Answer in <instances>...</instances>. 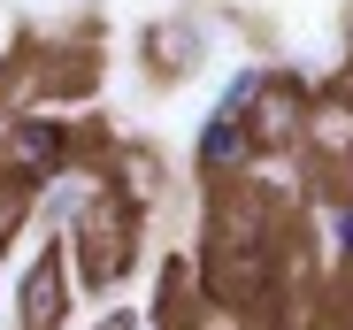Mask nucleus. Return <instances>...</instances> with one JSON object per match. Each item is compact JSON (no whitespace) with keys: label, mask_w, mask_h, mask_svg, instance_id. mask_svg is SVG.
Returning a JSON list of instances; mask_svg holds the SVG:
<instances>
[{"label":"nucleus","mask_w":353,"mask_h":330,"mask_svg":"<svg viewBox=\"0 0 353 330\" xmlns=\"http://www.w3.org/2000/svg\"><path fill=\"white\" fill-rule=\"evenodd\" d=\"M70 292H77V277H70L62 238H54V246L31 254V269L16 277V330H62L70 322Z\"/></svg>","instance_id":"f03ea898"},{"label":"nucleus","mask_w":353,"mask_h":330,"mask_svg":"<svg viewBox=\"0 0 353 330\" xmlns=\"http://www.w3.org/2000/svg\"><path fill=\"white\" fill-rule=\"evenodd\" d=\"M307 116H315V100H307V85H300V77H269L246 123H254V146H300Z\"/></svg>","instance_id":"20e7f679"},{"label":"nucleus","mask_w":353,"mask_h":330,"mask_svg":"<svg viewBox=\"0 0 353 330\" xmlns=\"http://www.w3.org/2000/svg\"><path fill=\"white\" fill-rule=\"evenodd\" d=\"M62 254H77L70 277H85V285H115V277L131 269V254H139V207L115 192V185H92L85 207L62 223Z\"/></svg>","instance_id":"f257e3e1"},{"label":"nucleus","mask_w":353,"mask_h":330,"mask_svg":"<svg viewBox=\"0 0 353 330\" xmlns=\"http://www.w3.org/2000/svg\"><path fill=\"white\" fill-rule=\"evenodd\" d=\"M100 330H139V315H108V322H100Z\"/></svg>","instance_id":"1a4fd4ad"},{"label":"nucleus","mask_w":353,"mask_h":330,"mask_svg":"<svg viewBox=\"0 0 353 330\" xmlns=\"http://www.w3.org/2000/svg\"><path fill=\"white\" fill-rule=\"evenodd\" d=\"M31 207H39V185H31V177H16L8 161H0V254L16 246V231L31 223Z\"/></svg>","instance_id":"423d86ee"},{"label":"nucleus","mask_w":353,"mask_h":330,"mask_svg":"<svg viewBox=\"0 0 353 330\" xmlns=\"http://www.w3.org/2000/svg\"><path fill=\"white\" fill-rule=\"evenodd\" d=\"M0 146H8V169L31 177V185L77 169V131H70V123H54V116H16L8 131H0Z\"/></svg>","instance_id":"7ed1b4c3"},{"label":"nucleus","mask_w":353,"mask_h":330,"mask_svg":"<svg viewBox=\"0 0 353 330\" xmlns=\"http://www.w3.org/2000/svg\"><path fill=\"white\" fill-rule=\"evenodd\" d=\"M154 62H161L169 77H176V70H192V62H200V31H185V23H161V31H154Z\"/></svg>","instance_id":"0eeeda50"},{"label":"nucleus","mask_w":353,"mask_h":330,"mask_svg":"<svg viewBox=\"0 0 353 330\" xmlns=\"http://www.w3.org/2000/svg\"><path fill=\"white\" fill-rule=\"evenodd\" d=\"M323 231H330V254L353 269V192H338V200L323 207Z\"/></svg>","instance_id":"6e6552de"},{"label":"nucleus","mask_w":353,"mask_h":330,"mask_svg":"<svg viewBox=\"0 0 353 330\" xmlns=\"http://www.w3.org/2000/svg\"><path fill=\"white\" fill-rule=\"evenodd\" d=\"M254 154H261V146H254V123H246V116H230V107H215V116L200 123V146H192L200 177H239Z\"/></svg>","instance_id":"39448f33"}]
</instances>
